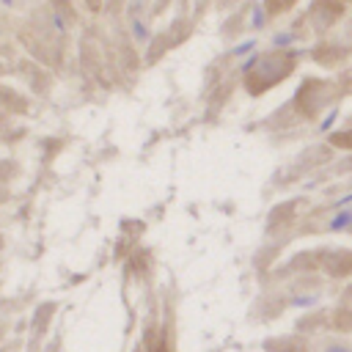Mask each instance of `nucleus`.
Instances as JSON below:
<instances>
[{"mask_svg":"<svg viewBox=\"0 0 352 352\" xmlns=\"http://www.w3.org/2000/svg\"><path fill=\"white\" fill-rule=\"evenodd\" d=\"M324 267L333 272V275H344L352 270V253H327L324 256Z\"/></svg>","mask_w":352,"mask_h":352,"instance_id":"f257e3e1","label":"nucleus"},{"mask_svg":"<svg viewBox=\"0 0 352 352\" xmlns=\"http://www.w3.org/2000/svg\"><path fill=\"white\" fill-rule=\"evenodd\" d=\"M330 352H346V349H330Z\"/></svg>","mask_w":352,"mask_h":352,"instance_id":"20e7f679","label":"nucleus"},{"mask_svg":"<svg viewBox=\"0 0 352 352\" xmlns=\"http://www.w3.org/2000/svg\"><path fill=\"white\" fill-rule=\"evenodd\" d=\"M333 143H338V146H346V148H352V129H349L346 135H333Z\"/></svg>","mask_w":352,"mask_h":352,"instance_id":"f03ea898","label":"nucleus"},{"mask_svg":"<svg viewBox=\"0 0 352 352\" xmlns=\"http://www.w3.org/2000/svg\"><path fill=\"white\" fill-rule=\"evenodd\" d=\"M352 220V214H341V217H336V223H333V228H341V226H346Z\"/></svg>","mask_w":352,"mask_h":352,"instance_id":"7ed1b4c3","label":"nucleus"}]
</instances>
